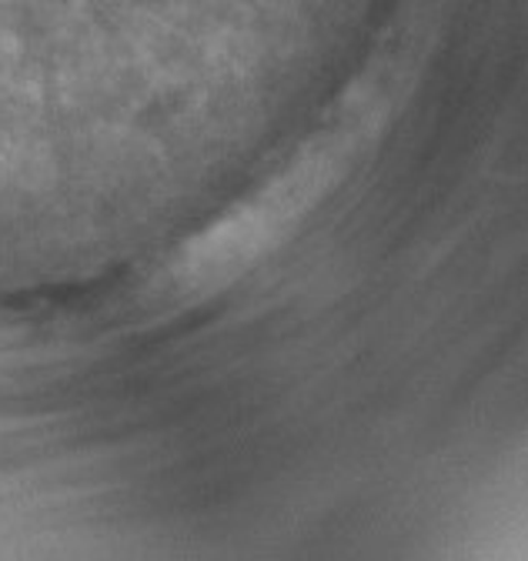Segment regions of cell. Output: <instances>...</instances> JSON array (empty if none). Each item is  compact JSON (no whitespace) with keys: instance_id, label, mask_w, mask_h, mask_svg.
Here are the masks:
<instances>
[{"instance_id":"1","label":"cell","mask_w":528,"mask_h":561,"mask_svg":"<svg viewBox=\"0 0 528 561\" xmlns=\"http://www.w3.org/2000/svg\"><path fill=\"white\" fill-rule=\"evenodd\" d=\"M348 145H328L321 151H314L298 171H291L272 194H264L241 221H231L228 228H221L215 238L205 241V248L191 254V267L187 277H205L215 280L228 271H234L238 264H244L254 251H261L275 238V231L288 228L301 210L328 187L345 161Z\"/></svg>"}]
</instances>
